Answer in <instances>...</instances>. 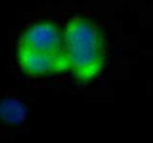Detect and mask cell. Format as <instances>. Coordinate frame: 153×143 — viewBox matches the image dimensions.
I'll return each instance as SVG.
<instances>
[{"label":"cell","instance_id":"obj_1","mask_svg":"<svg viewBox=\"0 0 153 143\" xmlns=\"http://www.w3.org/2000/svg\"><path fill=\"white\" fill-rule=\"evenodd\" d=\"M17 57L28 75L44 76L70 71L64 33L52 22H39L25 31Z\"/></svg>","mask_w":153,"mask_h":143},{"label":"cell","instance_id":"obj_2","mask_svg":"<svg viewBox=\"0 0 153 143\" xmlns=\"http://www.w3.org/2000/svg\"><path fill=\"white\" fill-rule=\"evenodd\" d=\"M64 41L70 71L76 80L87 82L101 72L105 49L94 22L86 18H72L64 29Z\"/></svg>","mask_w":153,"mask_h":143},{"label":"cell","instance_id":"obj_3","mask_svg":"<svg viewBox=\"0 0 153 143\" xmlns=\"http://www.w3.org/2000/svg\"><path fill=\"white\" fill-rule=\"evenodd\" d=\"M26 115L25 107L18 100L8 99L0 103V119L8 125H18L24 121Z\"/></svg>","mask_w":153,"mask_h":143}]
</instances>
